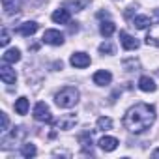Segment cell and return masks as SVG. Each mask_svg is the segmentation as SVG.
<instances>
[{
    "label": "cell",
    "instance_id": "cell-1",
    "mask_svg": "<svg viewBox=\"0 0 159 159\" xmlns=\"http://www.w3.org/2000/svg\"><path fill=\"white\" fill-rule=\"evenodd\" d=\"M153 122H155V109L148 103H139L131 107L124 116V127L135 135H140L146 129H150Z\"/></svg>",
    "mask_w": 159,
    "mask_h": 159
},
{
    "label": "cell",
    "instance_id": "cell-2",
    "mask_svg": "<svg viewBox=\"0 0 159 159\" xmlns=\"http://www.w3.org/2000/svg\"><path fill=\"white\" fill-rule=\"evenodd\" d=\"M77 101H79V90L73 86H66L54 96V103L60 109H71L77 105Z\"/></svg>",
    "mask_w": 159,
    "mask_h": 159
},
{
    "label": "cell",
    "instance_id": "cell-3",
    "mask_svg": "<svg viewBox=\"0 0 159 159\" xmlns=\"http://www.w3.org/2000/svg\"><path fill=\"white\" fill-rule=\"evenodd\" d=\"M34 118L38 120V122H45V124H51L52 122V114H51V109L43 103V101H39V103H36V107H34Z\"/></svg>",
    "mask_w": 159,
    "mask_h": 159
},
{
    "label": "cell",
    "instance_id": "cell-4",
    "mask_svg": "<svg viewBox=\"0 0 159 159\" xmlns=\"http://www.w3.org/2000/svg\"><path fill=\"white\" fill-rule=\"evenodd\" d=\"M69 62H71V66H73V67L83 69V67H88L92 60H90V56H88L86 52H73V54H71V58H69Z\"/></svg>",
    "mask_w": 159,
    "mask_h": 159
},
{
    "label": "cell",
    "instance_id": "cell-5",
    "mask_svg": "<svg viewBox=\"0 0 159 159\" xmlns=\"http://www.w3.org/2000/svg\"><path fill=\"white\" fill-rule=\"evenodd\" d=\"M43 41L49 43V45H62L64 43V34L60 30H45L43 34Z\"/></svg>",
    "mask_w": 159,
    "mask_h": 159
},
{
    "label": "cell",
    "instance_id": "cell-6",
    "mask_svg": "<svg viewBox=\"0 0 159 159\" xmlns=\"http://www.w3.org/2000/svg\"><path fill=\"white\" fill-rule=\"evenodd\" d=\"M146 45H152V47L159 49V23L150 25V30L146 34Z\"/></svg>",
    "mask_w": 159,
    "mask_h": 159
},
{
    "label": "cell",
    "instance_id": "cell-7",
    "mask_svg": "<svg viewBox=\"0 0 159 159\" xmlns=\"http://www.w3.org/2000/svg\"><path fill=\"white\" fill-rule=\"evenodd\" d=\"M120 41H122V47H124L125 51H135V49H139V41H137L133 36H129L125 30L120 32Z\"/></svg>",
    "mask_w": 159,
    "mask_h": 159
},
{
    "label": "cell",
    "instance_id": "cell-8",
    "mask_svg": "<svg viewBox=\"0 0 159 159\" xmlns=\"http://www.w3.org/2000/svg\"><path fill=\"white\" fill-rule=\"evenodd\" d=\"M0 79H2L6 84H15L17 73H15V69H11L10 66H2V67H0Z\"/></svg>",
    "mask_w": 159,
    "mask_h": 159
},
{
    "label": "cell",
    "instance_id": "cell-9",
    "mask_svg": "<svg viewBox=\"0 0 159 159\" xmlns=\"http://www.w3.org/2000/svg\"><path fill=\"white\" fill-rule=\"evenodd\" d=\"M111 81H112V75H111V71H107V69H99V71L94 73V83H96L98 86H105V84H109Z\"/></svg>",
    "mask_w": 159,
    "mask_h": 159
},
{
    "label": "cell",
    "instance_id": "cell-10",
    "mask_svg": "<svg viewBox=\"0 0 159 159\" xmlns=\"http://www.w3.org/2000/svg\"><path fill=\"white\" fill-rule=\"evenodd\" d=\"M98 144H99V148L103 152H114L118 148V139H114V137H101Z\"/></svg>",
    "mask_w": 159,
    "mask_h": 159
},
{
    "label": "cell",
    "instance_id": "cell-11",
    "mask_svg": "<svg viewBox=\"0 0 159 159\" xmlns=\"http://www.w3.org/2000/svg\"><path fill=\"white\" fill-rule=\"evenodd\" d=\"M38 23H34V21H28V23H23L21 26H19V34L21 36H25V38H30V36H34L36 32H38Z\"/></svg>",
    "mask_w": 159,
    "mask_h": 159
},
{
    "label": "cell",
    "instance_id": "cell-12",
    "mask_svg": "<svg viewBox=\"0 0 159 159\" xmlns=\"http://www.w3.org/2000/svg\"><path fill=\"white\" fill-rule=\"evenodd\" d=\"M139 88L142 90V92H155V88H157V84H155V81L153 79H150V77H140L139 79Z\"/></svg>",
    "mask_w": 159,
    "mask_h": 159
},
{
    "label": "cell",
    "instance_id": "cell-13",
    "mask_svg": "<svg viewBox=\"0 0 159 159\" xmlns=\"http://www.w3.org/2000/svg\"><path fill=\"white\" fill-rule=\"evenodd\" d=\"M52 21H54L56 25H67V23H69V10H66V8L56 10V11L52 13Z\"/></svg>",
    "mask_w": 159,
    "mask_h": 159
},
{
    "label": "cell",
    "instance_id": "cell-14",
    "mask_svg": "<svg viewBox=\"0 0 159 159\" xmlns=\"http://www.w3.org/2000/svg\"><path fill=\"white\" fill-rule=\"evenodd\" d=\"M2 60H4V64H15L21 60V51L19 49H8L2 54Z\"/></svg>",
    "mask_w": 159,
    "mask_h": 159
},
{
    "label": "cell",
    "instance_id": "cell-15",
    "mask_svg": "<svg viewBox=\"0 0 159 159\" xmlns=\"http://www.w3.org/2000/svg\"><path fill=\"white\" fill-rule=\"evenodd\" d=\"M75 124H77V116H75V114H64V116L58 120V127H60V129H71Z\"/></svg>",
    "mask_w": 159,
    "mask_h": 159
},
{
    "label": "cell",
    "instance_id": "cell-16",
    "mask_svg": "<svg viewBox=\"0 0 159 159\" xmlns=\"http://www.w3.org/2000/svg\"><path fill=\"white\" fill-rule=\"evenodd\" d=\"M79 142H81L83 144V150H84V153H94L92 152V135L86 131V133H81V135H79Z\"/></svg>",
    "mask_w": 159,
    "mask_h": 159
},
{
    "label": "cell",
    "instance_id": "cell-17",
    "mask_svg": "<svg viewBox=\"0 0 159 159\" xmlns=\"http://www.w3.org/2000/svg\"><path fill=\"white\" fill-rule=\"evenodd\" d=\"M2 8H4V13L6 15H13L19 11V0H2Z\"/></svg>",
    "mask_w": 159,
    "mask_h": 159
},
{
    "label": "cell",
    "instance_id": "cell-18",
    "mask_svg": "<svg viewBox=\"0 0 159 159\" xmlns=\"http://www.w3.org/2000/svg\"><path fill=\"white\" fill-rule=\"evenodd\" d=\"M114 30H116V26H114L112 21H103V23L99 25V32H101V36H105V38H111V36L114 34Z\"/></svg>",
    "mask_w": 159,
    "mask_h": 159
},
{
    "label": "cell",
    "instance_id": "cell-19",
    "mask_svg": "<svg viewBox=\"0 0 159 159\" xmlns=\"http://www.w3.org/2000/svg\"><path fill=\"white\" fill-rule=\"evenodd\" d=\"M152 23H150V17H146V15H137L135 19H133V26H137L139 30H144V28H148Z\"/></svg>",
    "mask_w": 159,
    "mask_h": 159
},
{
    "label": "cell",
    "instance_id": "cell-20",
    "mask_svg": "<svg viewBox=\"0 0 159 159\" xmlns=\"http://www.w3.org/2000/svg\"><path fill=\"white\" fill-rule=\"evenodd\" d=\"M15 112L21 114V116L28 112V99H26V98H19V99L15 101Z\"/></svg>",
    "mask_w": 159,
    "mask_h": 159
},
{
    "label": "cell",
    "instance_id": "cell-21",
    "mask_svg": "<svg viewBox=\"0 0 159 159\" xmlns=\"http://www.w3.org/2000/svg\"><path fill=\"white\" fill-rule=\"evenodd\" d=\"M88 4V0H84V2H79V0H69V2H66V8H69V11H81L84 10Z\"/></svg>",
    "mask_w": 159,
    "mask_h": 159
},
{
    "label": "cell",
    "instance_id": "cell-22",
    "mask_svg": "<svg viewBox=\"0 0 159 159\" xmlns=\"http://www.w3.org/2000/svg\"><path fill=\"white\" fill-rule=\"evenodd\" d=\"M98 129H99V131H109V129H112V120H111L109 116L98 118Z\"/></svg>",
    "mask_w": 159,
    "mask_h": 159
},
{
    "label": "cell",
    "instance_id": "cell-23",
    "mask_svg": "<svg viewBox=\"0 0 159 159\" xmlns=\"http://www.w3.org/2000/svg\"><path fill=\"white\" fill-rule=\"evenodd\" d=\"M36 153H38V150H36L34 144H23V148H21V155L23 157H34Z\"/></svg>",
    "mask_w": 159,
    "mask_h": 159
},
{
    "label": "cell",
    "instance_id": "cell-24",
    "mask_svg": "<svg viewBox=\"0 0 159 159\" xmlns=\"http://www.w3.org/2000/svg\"><path fill=\"white\" fill-rule=\"evenodd\" d=\"M99 52H101V54H112V52H114V47H112L109 41H105V43L99 45Z\"/></svg>",
    "mask_w": 159,
    "mask_h": 159
},
{
    "label": "cell",
    "instance_id": "cell-25",
    "mask_svg": "<svg viewBox=\"0 0 159 159\" xmlns=\"http://www.w3.org/2000/svg\"><path fill=\"white\" fill-rule=\"evenodd\" d=\"M0 43H2V47H6L10 43V34H8V28H2V38H0Z\"/></svg>",
    "mask_w": 159,
    "mask_h": 159
},
{
    "label": "cell",
    "instance_id": "cell-26",
    "mask_svg": "<svg viewBox=\"0 0 159 159\" xmlns=\"http://www.w3.org/2000/svg\"><path fill=\"white\" fill-rule=\"evenodd\" d=\"M0 116H2V131H8V114H0Z\"/></svg>",
    "mask_w": 159,
    "mask_h": 159
},
{
    "label": "cell",
    "instance_id": "cell-27",
    "mask_svg": "<svg viewBox=\"0 0 159 159\" xmlns=\"http://www.w3.org/2000/svg\"><path fill=\"white\" fill-rule=\"evenodd\" d=\"M152 157H159V148H157V150H155V152L152 153Z\"/></svg>",
    "mask_w": 159,
    "mask_h": 159
},
{
    "label": "cell",
    "instance_id": "cell-28",
    "mask_svg": "<svg viewBox=\"0 0 159 159\" xmlns=\"http://www.w3.org/2000/svg\"><path fill=\"white\" fill-rule=\"evenodd\" d=\"M155 15H159V8H157V11H155Z\"/></svg>",
    "mask_w": 159,
    "mask_h": 159
}]
</instances>
